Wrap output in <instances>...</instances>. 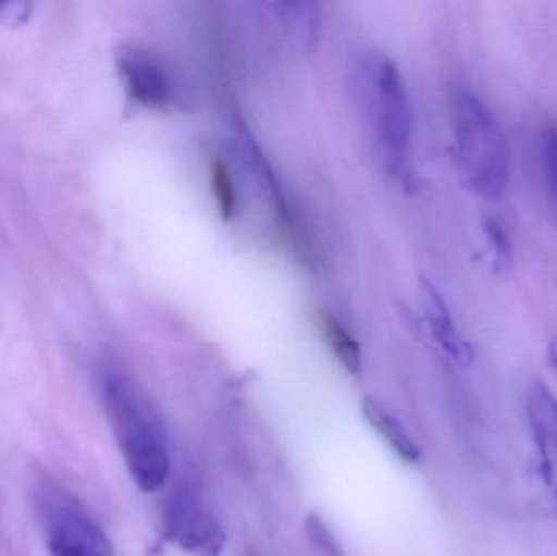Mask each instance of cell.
<instances>
[{
  "mask_svg": "<svg viewBox=\"0 0 557 556\" xmlns=\"http://www.w3.org/2000/svg\"><path fill=\"white\" fill-rule=\"evenodd\" d=\"M98 388L131 479L140 492H160L169 482L170 456L159 408L137 381L114 366L101 368Z\"/></svg>",
  "mask_w": 557,
  "mask_h": 556,
  "instance_id": "cell-1",
  "label": "cell"
},
{
  "mask_svg": "<svg viewBox=\"0 0 557 556\" xmlns=\"http://www.w3.org/2000/svg\"><path fill=\"white\" fill-rule=\"evenodd\" d=\"M458 162L470 188L484 199H500L509 186V143L483 98L461 88L454 100Z\"/></svg>",
  "mask_w": 557,
  "mask_h": 556,
  "instance_id": "cell-2",
  "label": "cell"
},
{
  "mask_svg": "<svg viewBox=\"0 0 557 556\" xmlns=\"http://www.w3.org/2000/svg\"><path fill=\"white\" fill-rule=\"evenodd\" d=\"M33 506L48 556H113L104 534L84 503L54 480H39Z\"/></svg>",
  "mask_w": 557,
  "mask_h": 556,
  "instance_id": "cell-3",
  "label": "cell"
},
{
  "mask_svg": "<svg viewBox=\"0 0 557 556\" xmlns=\"http://www.w3.org/2000/svg\"><path fill=\"white\" fill-rule=\"evenodd\" d=\"M162 534L166 542L195 556H221L227 545L221 522L206 508L191 486L173 490L166 498Z\"/></svg>",
  "mask_w": 557,
  "mask_h": 556,
  "instance_id": "cell-4",
  "label": "cell"
},
{
  "mask_svg": "<svg viewBox=\"0 0 557 556\" xmlns=\"http://www.w3.org/2000/svg\"><path fill=\"white\" fill-rule=\"evenodd\" d=\"M375 77L380 134L385 147L386 163L392 172L403 175L412 129L408 91L401 72L392 59H380Z\"/></svg>",
  "mask_w": 557,
  "mask_h": 556,
  "instance_id": "cell-5",
  "label": "cell"
},
{
  "mask_svg": "<svg viewBox=\"0 0 557 556\" xmlns=\"http://www.w3.org/2000/svg\"><path fill=\"white\" fill-rule=\"evenodd\" d=\"M527 410L539 453L540 473L557 509V398L543 382H535L530 387Z\"/></svg>",
  "mask_w": 557,
  "mask_h": 556,
  "instance_id": "cell-6",
  "label": "cell"
},
{
  "mask_svg": "<svg viewBox=\"0 0 557 556\" xmlns=\"http://www.w3.org/2000/svg\"><path fill=\"white\" fill-rule=\"evenodd\" d=\"M117 71L127 95L147 108H163L170 100V82L162 65L143 49L124 46L116 55Z\"/></svg>",
  "mask_w": 557,
  "mask_h": 556,
  "instance_id": "cell-7",
  "label": "cell"
},
{
  "mask_svg": "<svg viewBox=\"0 0 557 556\" xmlns=\"http://www.w3.org/2000/svg\"><path fill=\"white\" fill-rule=\"evenodd\" d=\"M421 291L429 329L435 342L457 365L461 368H470L474 361L473 346L458 332L441 291L425 277L421 280Z\"/></svg>",
  "mask_w": 557,
  "mask_h": 556,
  "instance_id": "cell-8",
  "label": "cell"
},
{
  "mask_svg": "<svg viewBox=\"0 0 557 556\" xmlns=\"http://www.w3.org/2000/svg\"><path fill=\"white\" fill-rule=\"evenodd\" d=\"M363 418L370 427L386 441L389 447L401 457L405 462L414 464L421 459V447L412 440L411 434L401 423L373 397H363L360 404Z\"/></svg>",
  "mask_w": 557,
  "mask_h": 556,
  "instance_id": "cell-9",
  "label": "cell"
},
{
  "mask_svg": "<svg viewBox=\"0 0 557 556\" xmlns=\"http://www.w3.org/2000/svg\"><path fill=\"white\" fill-rule=\"evenodd\" d=\"M318 326L327 348L333 351L343 368L350 374H359L362 371V349L349 330L331 312L318 313Z\"/></svg>",
  "mask_w": 557,
  "mask_h": 556,
  "instance_id": "cell-10",
  "label": "cell"
},
{
  "mask_svg": "<svg viewBox=\"0 0 557 556\" xmlns=\"http://www.w3.org/2000/svg\"><path fill=\"white\" fill-rule=\"evenodd\" d=\"M483 234L494 273L500 276L512 273L516 257H513L512 242L506 228L496 218L487 215L483 221Z\"/></svg>",
  "mask_w": 557,
  "mask_h": 556,
  "instance_id": "cell-11",
  "label": "cell"
},
{
  "mask_svg": "<svg viewBox=\"0 0 557 556\" xmlns=\"http://www.w3.org/2000/svg\"><path fill=\"white\" fill-rule=\"evenodd\" d=\"M211 182L219 212L224 221H231L237 212V188L231 169L221 157H212Z\"/></svg>",
  "mask_w": 557,
  "mask_h": 556,
  "instance_id": "cell-12",
  "label": "cell"
},
{
  "mask_svg": "<svg viewBox=\"0 0 557 556\" xmlns=\"http://www.w3.org/2000/svg\"><path fill=\"white\" fill-rule=\"evenodd\" d=\"M305 532L317 554L321 556H346L333 532L324 524L320 516L310 515L305 521Z\"/></svg>",
  "mask_w": 557,
  "mask_h": 556,
  "instance_id": "cell-13",
  "label": "cell"
},
{
  "mask_svg": "<svg viewBox=\"0 0 557 556\" xmlns=\"http://www.w3.org/2000/svg\"><path fill=\"white\" fill-rule=\"evenodd\" d=\"M543 165H545L546 178L553 191L557 205V126L548 127L543 136L542 144Z\"/></svg>",
  "mask_w": 557,
  "mask_h": 556,
  "instance_id": "cell-14",
  "label": "cell"
},
{
  "mask_svg": "<svg viewBox=\"0 0 557 556\" xmlns=\"http://www.w3.org/2000/svg\"><path fill=\"white\" fill-rule=\"evenodd\" d=\"M548 359L549 365H552L553 371H555L557 378V338L553 339L548 346Z\"/></svg>",
  "mask_w": 557,
  "mask_h": 556,
  "instance_id": "cell-15",
  "label": "cell"
}]
</instances>
